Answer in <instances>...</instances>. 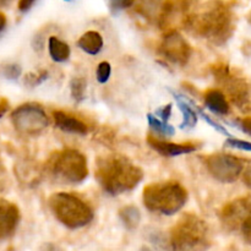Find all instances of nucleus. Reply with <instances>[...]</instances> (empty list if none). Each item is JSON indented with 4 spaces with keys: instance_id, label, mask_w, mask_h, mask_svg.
<instances>
[{
    "instance_id": "obj_1",
    "label": "nucleus",
    "mask_w": 251,
    "mask_h": 251,
    "mask_svg": "<svg viewBox=\"0 0 251 251\" xmlns=\"http://www.w3.org/2000/svg\"><path fill=\"white\" fill-rule=\"evenodd\" d=\"M235 5V0H207L202 5L199 4L183 28L213 46H225L237 27Z\"/></svg>"
},
{
    "instance_id": "obj_2",
    "label": "nucleus",
    "mask_w": 251,
    "mask_h": 251,
    "mask_svg": "<svg viewBox=\"0 0 251 251\" xmlns=\"http://www.w3.org/2000/svg\"><path fill=\"white\" fill-rule=\"evenodd\" d=\"M95 176L104 193L118 196L137 188L144 179V172L127 157L108 153L96 159Z\"/></svg>"
},
{
    "instance_id": "obj_3",
    "label": "nucleus",
    "mask_w": 251,
    "mask_h": 251,
    "mask_svg": "<svg viewBox=\"0 0 251 251\" xmlns=\"http://www.w3.org/2000/svg\"><path fill=\"white\" fill-rule=\"evenodd\" d=\"M44 173L55 183L77 185L88 176L87 158L78 150H59L48 158Z\"/></svg>"
},
{
    "instance_id": "obj_4",
    "label": "nucleus",
    "mask_w": 251,
    "mask_h": 251,
    "mask_svg": "<svg viewBox=\"0 0 251 251\" xmlns=\"http://www.w3.org/2000/svg\"><path fill=\"white\" fill-rule=\"evenodd\" d=\"M173 251H206L211 247L207 223L194 213H185L173 226L169 237Z\"/></svg>"
},
{
    "instance_id": "obj_5",
    "label": "nucleus",
    "mask_w": 251,
    "mask_h": 251,
    "mask_svg": "<svg viewBox=\"0 0 251 251\" xmlns=\"http://www.w3.org/2000/svg\"><path fill=\"white\" fill-rule=\"evenodd\" d=\"M188 198V190L176 180L152 183L142 193L145 207L151 212L164 216H173L179 212L185 206Z\"/></svg>"
},
{
    "instance_id": "obj_6",
    "label": "nucleus",
    "mask_w": 251,
    "mask_h": 251,
    "mask_svg": "<svg viewBox=\"0 0 251 251\" xmlns=\"http://www.w3.org/2000/svg\"><path fill=\"white\" fill-rule=\"evenodd\" d=\"M48 206L54 217L69 229H80L90 225L95 217L93 208L73 193H55L49 198Z\"/></svg>"
},
{
    "instance_id": "obj_7",
    "label": "nucleus",
    "mask_w": 251,
    "mask_h": 251,
    "mask_svg": "<svg viewBox=\"0 0 251 251\" xmlns=\"http://www.w3.org/2000/svg\"><path fill=\"white\" fill-rule=\"evenodd\" d=\"M216 83L226 97L242 112H251V82L229 64L218 61L211 65Z\"/></svg>"
},
{
    "instance_id": "obj_8",
    "label": "nucleus",
    "mask_w": 251,
    "mask_h": 251,
    "mask_svg": "<svg viewBox=\"0 0 251 251\" xmlns=\"http://www.w3.org/2000/svg\"><path fill=\"white\" fill-rule=\"evenodd\" d=\"M10 119L14 129L25 136H37L49 125V119L44 108L34 102L24 103L15 108Z\"/></svg>"
},
{
    "instance_id": "obj_9",
    "label": "nucleus",
    "mask_w": 251,
    "mask_h": 251,
    "mask_svg": "<svg viewBox=\"0 0 251 251\" xmlns=\"http://www.w3.org/2000/svg\"><path fill=\"white\" fill-rule=\"evenodd\" d=\"M203 164L212 178L223 184L237 181L242 176L244 161L229 153H212L202 158Z\"/></svg>"
},
{
    "instance_id": "obj_10",
    "label": "nucleus",
    "mask_w": 251,
    "mask_h": 251,
    "mask_svg": "<svg viewBox=\"0 0 251 251\" xmlns=\"http://www.w3.org/2000/svg\"><path fill=\"white\" fill-rule=\"evenodd\" d=\"M199 0H164L157 16L158 27L163 31L183 28L184 24L198 7Z\"/></svg>"
},
{
    "instance_id": "obj_11",
    "label": "nucleus",
    "mask_w": 251,
    "mask_h": 251,
    "mask_svg": "<svg viewBox=\"0 0 251 251\" xmlns=\"http://www.w3.org/2000/svg\"><path fill=\"white\" fill-rule=\"evenodd\" d=\"M158 54L173 65L185 66L193 55V48L176 29H171L162 37Z\"/></svg>"
},
{
    "instance_id": "obj_12",
    "label": "nucleus",
    "mask_w": 251,
    "mask_h": 251,
    "mask_svg": "<svg viewBox=\"0 0 251 251\" xmlns=\"http://www.w3.org/2000/svg\"><path fill=\"white\" fill-rule=\"evenodd\" d=\"M251 213V198H238L226 203L220 211V220L228 232H237Z\"/></svg>"
},
{
    "instance_id": "obj_13",
    "label": "nucleus",
    "mask_w": 251,
    "mask_h": 251,
    "mask_svg": "<svg viewBox=\"0 0 251 251\" xmlns=\"http://www.w3.org/2000/svg\"><path fill=\"white\" fill-rule=\"evenodd\" d=\"M147 144H149V146L152 150L158 152L163 157H176L180 156V154L193 153V152L198 151L201 147L200 142H169L166 141V140L159 139V137L154 136V135H149L147 136Z\"/></svg>"
},
{
    "instance_id": "obj_14",
    "label": "nucleus",
    "mask_w": 251,
    "mask_h": 251,
    "mask_svg": "<svg viewBox=\"0 0 251 251\" xmlns=\"http://www.w3.org/2000/svg\"><path fill=\"white\" fill-rule=\"evenodd\" d=\"M21 220L20 208L11 201L0 198V242L11 238Z\"/></svg>"
},
{
    "instance_id": "obj_15",
    "label": "nucleus",
    "mask_w": 251,
    "mask_h": 251,
    "mask_svg": "<svg viewBox=\"0 0 251 251\" xmlns=\"http://www.w3.org/2000/svg\"><path fill=\"white\" fill-rule=\"evenodd\" d=\"M53 119L55 123V126L59 130L66 134L73 135H83L90 132V125L82 118L77 117L76 114H73L70 112L65 110H54Z\"/></svg>"
},
{
    "instance_id": "obj_16",
    "label": "nucleus",
    "mask_w": 251,
    "mask_h": 251,
    "mask_svg": "<svg viewBox=\"0 0 251 251\" xmlns=\"http://www.w3.org/2000/svg\"><path fill=\"white\" fill-rule=\"evenodd\" d=\"M203 104L207 109L217 115H227L230 113V104L228 98L220 88H208L203 93Z\"/></svg>"
},
{
    "instance_id": "obj_17",
    "label": "nucleus",
    "mask_w": 251,
    "mask_h": 251,
    "mask_svg": "<svg viewBox=\"0 0 251 251\" xmlns=\"http://www.w3.org/2000/svg\"><path fill=\"white\" fill-rule=\"evenodd\" d=\"M174 97L178 100V107L183 114V123H181V129H193L195 127L198 123V113L195 112L194 105H191V100H188L185 96L178 95L176 92H173Z\"/></svg>"
},
{
    "instance_id": "obj_18",
    "label": "nucleus",
    "mask_w": 251,
    "mask_h": 251,
    "mask_svg": "<svg viewBox=\"0 0 251 251\" xmlns=\"http://www.w3.org/2000/svg\"><path fill=\"white\" fill-rule=\"evenodd\" d=\"M77 46L90 55H96L103 48V38L97 31H87L78 38Z\"/></svg>"
},
{
    "instance_id": "obj_19",
    "label": "nucleus",
    "mask_w": 251,
    "mask_h": 251,
    "mask_svg": "<svg viewBox=\"0 0 251 251\" xmlns=\"http://www.w3.org/2000/svg\"><path fill=\"white\" fill-rule=\"evenodd\" d=\"M48 51L50 58L56 63H64L70 58V47L68 43L59 39L58 37L50 36L48 39Z\"/></svg>"
},
{
    "instance_id": "obj_20",
    "label": "nucleus",
    "mask_w": 251,
    "mask_h": 251,
    "mask_svg": "<svg viewBox=\"0 0 251 251\" xmlns=\"http://www.w3.org/2000/svg\"><path fill=\"white\" fill-rule=\"evenodd\" d=\"M119 218L123 226L127 230H134L139 227L140 222H141V213H140L139 208L135 206H124L123 208H120Z\"/></svg>"
},
{
    "instance_id": "obj_21",
    "label": "nucleus",
    "mask_w": 251,
    "mask_h": 251,
    "mask_svg": "<svg viewBox=\"0 0 251 251\" xmlns=\"http://www.w3.org/2000/svg\"><path fill=\"white\" fill-rule=\"evenodd\" d=\"M147 120H149L150 127L152 131L154 132V136L157 137H171L176 134V129L168 123L163 122V120L158 119L156 115L147 114Z\"/></svg>"
},
{
    "instance_id": "obj_22",
    "label": "nucleus",
    "mask_w": 251,
    "mask_h": 251,
    "mask_svg": "<svg viewBox=\"0 0 251 251\" xmlns=\"http://www.w3.org/2000/svg\"><path fill=\"white\" fill-rule=\"evenodd\" d=\"M86 90H87V81L85 77H74L70 81L71 98L76 103H81L85 100Z\"/></svg>"
},
{
    "instance_id": "obj_23",
    "label": "nucleus",
    "mask_w": 251,
    "mask_h": 251,
    "mask_svg": "<svg viewBox=\"0 0 251 251\" xmlns=\"http://www.w3.org/2000/svg\"><path fill=\"white\" fill-rule=\"evenodd\" d=\"M22 69L19 64H5L0 66V75L6 80L15 81L21 76Z\"/></svg>"
},
{
    "instance_id": "obj_24",
    "label": "nucleus",
    "mask_w": 251,
    "mask_h": 251,
    "mask_svg": "<svg viewBox=\"0 0 251 251\" xmlns=\"http://www.w3.org/2000/svg\"><path fill=\"white\" fill-rule=\"evenodd\" d=\"M47 78H48V71L39 70L34 71V73L27 74L24 78V82L25 85L28 86V87H36V86L43 83Z\"/></svg>"
},
{
    "instance_id": "obj_25",
    "label": "nucleus",
    "mask_w": 251,
    "mask_h": 251,
    "mask_svg": "<svg viewBox=\"0 0 251 251\" xmlns=\"http://www.w3.org/2000/svg\"><path fill=\"white\" fill-rule=\"evenodd\" d=\"M110 74H112V66H110L108 61H102V63L98 64L97 71H96V77H97L98 82H107L110 77Z\"/></svg>"
},
{
    "instance_id": "obj_26",
    "label": "nucleus",
    "mask_w": 251,
    "mask_h": 251,
    "mask_svg": "<svg viewBox=\"0 0 251 251\" xmlns=\"http://www.w3.org/2000/svg\"><path fill=\"white\" fill-rule=\"evenodd\" d=\"M194 108H195V109H196V112H198L199 114L201 115V118H202V119L205 120L206 123H208V124H210L211 126H212V127H215V129L217 130L218 132H221V134H223V135H226V136L230 137V134H229V132L227 131V129H226V127L223 126V125H221V124H218V123H216L215 120H213L212 118L210 117V115H207V114H206V113L203 112V110L201 109V108H199L198 105H196V104H194Z\"/></svg>"
},
{
    "instance_id": "obj_27",
    "label": "nucleus",
    "mask_w": 251,
    "mask_h": 251,
    "mask_svg": "<svg viewBox=\"0 0 251 251\" xmlns=\"http://www.w3.org/2000/svg\"><path fill=\"white\" fill-rule=\"evenodd\" d=\"M226 145L229 147H233V149H238V150H242V151L251 152V142L244 141V140L234 139V137H228L227 141H226Z\"/></svg>"
},
{
    "instance_id": "obj_28",
    "label": "nucleus",
    "mask_w": 251,
    "mask_h": 251,
    "mask_svg": "<svg viewBox=\"0 0 251 251\" xmlns=\"http://www.w3.org/2000/svg\"><path fill=\"white\" fill-rule=\"evenodd\" d=\"M135 0H109V6L112 12H118L122 9H127V7L132 6Z\"/></svg>"
},
{
    "instance_id": "obj_29",
    "label": "nucleus",
    "mask_w": 251,
    "mask_h": 251,
    "mask_svg": "<svg viewBox=\"0 0 251 251\" xmlns=\"http://www.w3.org/2000/svg\"><path fill=\"white\" fill-rule=\"evenodd\" d=\"M240 230H242L245 242L251 247V213L248 216L247 220L244 221V223H243L242 227H240Z\"/></svg>"
},
{
    "instance_id": "obj_30",
    "label": "nucleus",
    "mask_w": 251,
    "mask_h": 251,
    "mask_svg": "<svg viewBox=\"0 0 251 251\" xmlns=\"http://www.w3.org/2000/svg\"><path fill=\"white\" fill-rule=\"evenodd\" d=\"M172 103H169V104H167V105H163V107H161V108H158V109H157V112H156V114L158 115V119H161V120H163V122H166V123H168V120H169V118H171V115H172Z\"/></svg>"
},
{
    "instance_id": "obj_31",
    "label": "nucleus",
    "mask_w": 251,
    "mask_h": 251,
    "mask_svg": "<svg viewBox=\"0 0 251 251\" xmlns=\"http://www.w3.org/2000/svg\"><path fill=\"white\" fill-rule=\"evenodd\" d=\"M238 125L247 135L251 136V117H245L238 120Z\"/></svg>"
},
{
    "instance_id": "obj_32",
    "label": "nucleus",
    "mask_w": 251,
    "mask_h": 251,
    "mask_svg": "<svg viewBox=\"0 0 251 251\" xmlns=\"http://www.w3.org/2000/svg\"><path fill=\"white\" fill-rule=\"evenodd\" d=\"M242 179L243 183L248 186V188L251 190V162L247 164V167L244 166V169H243L242 173Z\"/></svg>"
},
{
    "instance_id": "obj_33",
    "label": "nucleus",
    "mask_w": 251,
    "mask_h": 251,
    "mask_svg": "<svg viewBox=\"0 0 251 251\" xmlns=\"http://www.w3.org/2000/svg\"><path fill=\"white\" fill-rule=\"evenodd\" d=\"M36 0H19V10L22 12L28 11L32 7V5L34 4Z\"/></svg>"
},
{
    "instance_id": "obj_34",
    "label": "nucleus",
    "mask_w": 251,
    "mask_h": 251,
    "mask_svg": "<svg viewBox=\"0 0 251 251\" xmlns=\"http://www.w3.org/2000/svg\"><path fill=\"white\" fill-rule=\"evenodd\" d=\"M9 108H10L9 100L4 97H0V119H1L5 114H6L7 110H9Z\"/></svg>"
},
{
    "instance_id": "obj_35",
    "label": "nucleus",
    "mask_w": 251,
    "mask_h": 251,
    "mask_svg": "<svg viewBox=\"0 0 251 251\" xmlns=\"http://www.w3.org/2000/svg\"><path fill=\"white\" fill-rule=\"evenodd\" d=\"M5 185H6V171L0 162V190H2Z\"/></svg>"
},
{
    "instance_id": "obj_36",
    "label": "nucleus",
    "mask_w": 251,
    "mask_h": 251,
    "mask_svg": "<svg viewBox=\"0 0 251 251\" xmlns=\"http://www.w3.org/2000/svg\"><path fill=\"white\" fill-rule=\"evenodd\" d=\"M41 251H63V250H61L60 248L58 247V245L51 244V243H48V244H44L43 247H42Z\"/></svg>"
},
{
    "instance_id": "obj_37",
    "label": "nucleus",
    "mask_w": 251,
    "mask_h": 251,
    "mask_svg": "<svg viewBox=\"0 0 251 251\" xmlns=\"http://www.w3.org/2000/svg\"><path fill=\"white\" fill-rule=\"evenodd\" d=\"M6 24H7L6 16H5L2 12H0V33H1V32L5 29V27H6Z\"/></svg>"
},
{
    "instance_id": "obj_38",
    "label": "nucleus",
    "mask_w": 251,
    "mask_h": 251,
    "mask_svg": "<svg viewBox=\"0 0 251 251\" xmlns=\"http://www.w3.org/2000/svg\"><path fill=\"white\" fill-rule=\"evenodd\" d=\"M243 51H244L245 55H251V42H248L243 46Z\"/></svg>"
},
{
    "instance_id": "obj_39",
    "label": "nucleus",
    "mask_w": 251,
    "mask_h": 251,
    "mask_svg": "<svg viewBox=\"0 0 251 251\" xmlns=\"http://www.w3.org/2000/svg\"><path fill=\"white\" fill-rule=\"evenodd\" d=\"M157 1H158V0H141L142 4H146V5H153L156 4Z\"/></svg>"
},
{
    "instance_id": "obj_40",
    "label": "nucleus",
    "mask_w": 251,
    "mask_h": 251,
    "mask_svg": "<svg viewBox=\"0 0 251 251\" xmlns=\"http://www.w3.org/2000/svg\"><path fill=\"white\" fill-rule=\"evenodd\" d=\"M11 2V0H0V7H4L6 5H9Z\"/></svg>"
},
{
    "instance_id": "obj_41",
    "label": "nucleus",
    "mask_w": 251,
    "mask_h": 251,
    "mask_svg": "<svg viewBox=\"0 0 251 251\" xmlns=\"http://www.w3.org/2000/svg\"><path fill=\"white\" fill-rule=\"evenodd\" d=\"M140 251H153L152 249H150L149 247H142L141 249H140Z\"/></svg>"
},
{
    "instance_id": "obj_42",
    "label": "nucleus",
    "mask_w": 251,
    "mask_h": 251,
    "mask_svg": "<svg viewBox=\"0 0 251 251\" xmlns=\"http://www.w3.org/2000/svg\"><path fill=\"white\" fill-rule=\"evenodd\" d=\"M247 20H248V22H249V25H251V11L249 12V14H248Z\"/></svg>"
},
{
    "instance_id": "obj_43",
    "label": "nucleus",
    "mask_w": 251,
    "mask_h": 251,
    "mask_svg": "<svg viewBox=\"0 0 251 251\" xmlns=\"http://www.w3.org/2000/svg\"><path fill=\"white\" fill-rule=\"evenodd\" d=\"M66 1H68V0H66Z\"/></svg>"
}]
</instances>
